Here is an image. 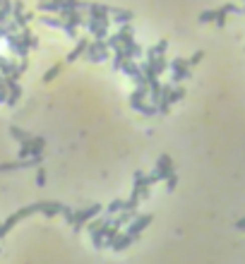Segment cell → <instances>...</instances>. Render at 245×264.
I'll return each instance as SVG.
<instances>
[{"label":"cell","mask_w":245,"mask_h":264,"mask_svg":"<svg viewBox=\"0 0 245 264\" xmlns=\"http://www.w3.org/2000/svg\"><path fill=\"white\" fill-rule=\"evenodd\" d=\"M235 228H238V231H245V216L235 221Z\"/></svg>","instance_id":"obj_33"},{"label":"cell","mask_w":245,"mask_h":264,"mask_svg":"<svg viewBox=\"0 0 245 264\" xmlns=\"http://www.w3.org/2000/svg\"><path fill=\"white\" fill-rule=\"evenodd\" d=\"M34 211H36V209H34V204H29V207H22V209H17L15 214H12V216H8V219L3 221V231H5V235H8V233H10L12 228L20 223V221H24L27 216H32Z\"/></svg>","instance_id":"obj_9"},{"label":"cell","mask_w":245,"mask_h":264,"mask_svg":"<svg viewBox=\"0 0 245 264\" xmlns=\"http://www.w3.org/2000/svg\"><path fill=\"white\" fill-rule=\"evenodd\" d=\"M36 10H39V15H58V12H60V5H58L56 0H41V3L36 5Z\"/></svg>","instance_id":"obj_19"},{"label":"cell","mask_w":245,"mask_h":264,"mask_svg":"<svg viewBox=\"0 0 245 264\" xmlns=\"http://www.w3.org/2000/svg\"><path fill=\"white\" fill-rule=\"evenodd\" d=\"M180 99H185V89L180 87V84H168V87L161 89V99L156 103V108L161 115H168V110L173 103H178Z\"/></svg>","instance_id":"obj_1"},{"label":"cell","mask_w":245,"mask_h":264,"mask_svg":"<svg viewBox=\"0 0 245 264\" xmlns=\"http://www.w3.org/2000/svg\"><path fill=\"white\" fill-rule=\"evenodd\" d=\"M125 209V199H113L111 204H108V207H106V216H115V214H120V211Z\"/></svg>","instance_id":"obj_24"},{"label":"cell","mask_w":245,"mask_h":264,"mask_svg":"<svg viewBox=\"0 0 245 264\" xmlns=\"http://www.w3.org/2000/svg\"><path fill=\"white\" fill-rule=\"evenodd\" d=\"M36 185L39 187L46 185V168L44 166H39V171H36Z\"/></svg>","instance_id":"obj_31"},{"label":"cell","mask_w":245,"mask_h":264,"mask_svg":"<svg viewBox=\"0 0 245 264\" xmlns=\"http://www.w3.org/2000/svg\"><path fill=\"white\" fill-rule=\"evenodd\" d=\"M133 242H135V240L130 238V235H128V233H120V235L115 238V242L111 245V250H113V252H122V250H128Z\"/></svg>","instance_id":"obj_20"},{"label":"cell","mask_w":245,"mask_h":264,"mask_svg":"<svg viewBox=\"0 0 245 264\" xmlns=\"http://www.w3.org/2000/svg\"><path fill=\"white\" fill-rule=\"evenodd\" d=\"M128 60H130V58L125 55L122 48H120V51H113V70H122V65H125Z\"/></svg>","instance_id":"obj_25"},{"label":"cell","mask_w":245,"mask_h":264,"mask_svg":"<svg viewBox=\"0 0 245 264\" xmlns=\"http://www.w3.org/2000/svg\"><path fill=\"white\" fill-rule=\"evenodd\" d=\"M84 8H87L89 20H108V12H111L108 5H101V3H87Z\"/></svg>","instance_id":"obj_12"},{"label":"cell","mask_w":245,"mask_h":264,"mask_svg":"<svg viewBox=\"0 0 245 264\" xmlns=\"http://www.w3.org/2000/svg\"><path fill=\"white\" fill-rule=\"evenodd\" d=\"M10 135H12V137H15V140H17L20 144H22V142H29V140L34 137V135H29L27 130H22V127H17V125H12V127H10Z\"/></svg>","instance_id":"obj_23"},{"label":"cell","mask_w":245,"mask_h":264,"mask_svg":"<svg viewBox=\"0 0 245 264\" xmlns=\"http://www.w3.org/2000/svg\"><path fill=\"white\" fill-rule=\"evenodd\" d=\"M5 84H8V106H17V101L22 99V87H20V82L5 79Z\"/></svg>","instance_id":"obj_16"},{"label":"cell","mask_w":245,"mask_h":264,"mask_svg":"<svg viewBox=\"0 0 245 264\" xmlns=\"http://www.w3.org/2000/svg\"><path fill=\"white\" fill-rule=\"evenodd\" d=\"M152 221H154V216H152V214H137V216H135V219L130 221L128 226H125V233H128L133 240H137V238L142 235V231H145Z\"/></svg>","instance_id":"obj_6"},{"label":"cell","mask_w":245,"mask_h":264,"mask_svg":"<svg viewBox=\"0 0 245 264\" xmlns=\"http://www.w3.org/2000/svg\"><path fill=\"white\" fill-rule=\"evenodd\" d=\"M166 48H168V39H161V41H156L152 48H147V60H154V58H161V55H166Z\"/></svg>","instance_id":"obj_17"},{"label":"cell","mask_w":245,"mask_h":264,"mask_svg":"<svg viewBox=\"0 0 245 264\" xmlns=\"http://www.w3.org/2000/svg\"><path fill=\"white\" fill-rule=\"evenodd\" d=\"M238 10H240V8L233 5V3H226L221 8H216V10H214V24H216V27H223V24H226V17H228L231 12H238Z\"/></svg>","instance_id":"obj_13"},{"label":"cell","mask_w":245,"mask_h":264,"mask_svg":"<svg viewBox=\"0 0 245 264\" xmlns=\"http://www.w3.org/2000/svg\"><path fill=\"white\" fill-rule=\"evenodd\" d=\"M39 22H44L51 29H63L65 27V20L60 15H39Z\"/></svg>","instance_id":"obj_18"},{"label":"cell","mask_w":245,"mask_h":264,"mask_svg":"<svg viewBox=\"0 0 245 264\" xmlns=\"http://www.w3.org/2000/svg\"><path fill=\"white\" fill-rule=\"evenodd\" d=\"M0 252H3V250H0Z\"/></svg>","instance_id":"obj_36"},{"label":"cell","mask_w":245,"mask_h":264,"mask_svg":"<svg viewBox=\"0 0 245 264\" xmlns=\"http://www.w3.org/2000/svg\"><path fill=\"white\" fill-rule=\"evenodd\" d=\"M82 8H84V3H79V0H63V5H60V12H58V15H60V17L65 20L67 12L82 10Z\"/></svg>","instance_id":"obj_21"},{"label":"cell","mask_w":245,"mask_h":264,"mask_svg":"<svg viewBox=\"0 0 245 264\" xmlns=\"http://www.w3.org/2000/svg\"><path fill=\"white\" fill-rule=\"evenodd\" d=\"M34 209L39 211V214H44L46 219H53V216H60V214H63L65 204H60V202H48V199H44V202H36V204H34Z\"/></svg>","instance_id":"obj_10"},{"label":"cell","mask_w":245,"mask_h":264,"mask_svg":"<svg viewBox=\"0 0 245 264\" xmlns=\"http://www.w3.org/2000/svg\"><path fill=\"white\" fill-rule=\"evenodd\" d=\"M133 17L135 15L130 10H120V8H111V12H108V20H113V22L120 24V27L122 24H130L133 22Z\"/></svg>","instance_id":"obj_14"},{"label":"cell","mask_w":245,"mask_h":264,"mask_svg":"<svg viewBox=\"0 0 245 264\" xmlns=\"http://www.w3.org/2000/svg\"><path fill=\"white\" fill-rule=\"evenodd\" d=\"M200 22L202 24H209V22H214V10H204L200 15Z\"/></svg>","instance_id":"obj_32"},{"label":"cell","mask_w":245,"mask_h":264,"mask_svg":"<svg viewBox=\"0 0 245 264\" xmlns=\"http://www.w3.org/2000/svg\"><path fill=\"white\" fill-rule=\"evenodd\" d=\"M176 168H173V159L168 154H161L159 156V161H156L154 166V171H152V176H147L149 178V183L152 185H156V183H161V180H166L168 173H173Z\"/></svg>","instance_id":"obj_3"},{"label":"cell","mask_w":245,"mask_h":264,"mask_svg":"<svg viewBox=\"0 0 245 264\" xmlns=\"http://www.w3.org/2000/svg\"><path fill=\"white\" fill-rule=\"evenodd\" d=\"M84 27L89 29V34L94 36V39H106V36H108L111 20H87V24H84Z\"/></svg>","instance_id":"obj_11"},{"label":"cell","mask_w":245,"mask_h":264,"mask_svg":"<svg viewBox=\"0 0 245 264\" xmlns=\"http://www.w3.org/2000/svg\"><path fill=\"white\" fill-rule=\"evenodd\" d=\"M101 211H103V207H101V204H91V207H84V209H77V211H75L72 228H75V231H79V228H82V226H87L91 219H96Z\"/></svg>","instance_id":"obj_5"},{"label":"cell","mask_w":245,"mask_h":264,"mask_svg":"<svg viewBox=\"0 0 245 264\" xmlns=\"http://www.w3.org/2000/svg\"><path fill=\"white\" fill-rule=\"evenodd\" d=\"M34 20V12H27L22 0H17V3H12V22L17 24L20 29H24L27 24Z\"/></svg>","instance_id":"obj_8"},{"label":"cell","mask_w":245,"mask_h":264,"mask_svg":"<svg viewBox=\"0 0 245 264\" xmlns=\"http://www.w3.org/2000/svg\"><path fill=\"white\" fill-rule=\"evenodd\" d=\"M149 190H152V183H149V178L142 173V171H135V183H133V195L130 197L135 199H147L149 197Z\"/></svg>","instance_id":"obj_7"},{"label":"cell","mask_w":245,"mask_h":264,"mask_svg":"<svg viewBox=\"0 0 245 264\" xmlns=\"http://www.w3.org/2000/svg\"><path fill=\"white\" fill-rule=\"evenodd\" d=\"M176 185H178V176H176V171H173V173L166 176V190H176Z\"/></svg>","instance_id":"obj_30"},{"label":"cell","mask_w":245,"mask_h":264,"mask_svg":"<svg viewBox=\"0 0 245 264\" xmlns=\"http://www.w3.org/2000/svg\"><path fill=\"white\" fill-rule=\"evenodd\" d=\"M168 70H171L173 84H180V82L190 79V75H192V67H188L185 58H173V60L168 63Z\"/></svg>","instance_id":"obj_4"},{"label":"cell","mask_w":245,"mask_h":264,"mask_svg":"<svg viewBox=\"0 0 245 264\" xmlns=\"http://www.w3.org/2000/svg\"><path fill=\"white\" fill-rule=\"evenodd\" d=\"M3 3H5V0H0V5H3Z\"/></svg>","instance_id":"obj_35"},{"label":"cell","mask_w":245,"mask_h":264,"mask_svg":"<svg viewBox=\"0 0 245 264\" xmlns=\"http://www.w3.org/2000/svg\"><path fill=\"white\" fill-rule=\"evenodd\" d=\"M32 149H34V154H44V149H46L44 137H36V135H34L32 137Z\"/></svg>","instance_id":"obj_27"},{"label":"cell","mask_w":245,"mask_h":264,"mask_svg":"<svg viewBox=\"0 0 245 264\" xmlns=\"http://www.w3.org/2000/svg\"><path fill=\"white\" fill-rule=\"evenodd\" d=\"M32 154H34V149H32V140H29V142H22V144H20L17 159H29Z\"/></svg>","instance_id":"obj_26"},{"label":"cell","mask_w":245,"mask_h":264,"mask_svg":"<svg viewBox=\"0 0 245 264\" xmlns=\"http://www.w3.org/2000/svg\"><path fill=\"white\" fill-rule=\"evenodd\" d=\"M202 58H204V53H202V51H197L195 55H190V58H185V63H188V67H195V65H197V63L202 60Z\"/></svg>","instance_id":"obj_29"},{"label":"cell","mask_w":245,"mask_h":264,"mask_svg":"<svg viewBox=\"0 0 245 264\" xmlns=\"http://www.w3.org/2000/svg\"><path fill=\"white\" fill-rule=\"evenodd\" d=\"M89 41H91L89 36H82V39H77V46H75V48L67 53V63H75L77 58H82V55H84V51H87V46H89Z\"/></svg>","instance_id":"obj_15"},{"label":"cell","mask_w":245,"mask_h":264,"mask_svg":"<svg viewBox=\"0 0 245 264\" xmlns=\"http://www.w3.org/2000/svg\"><path fill=\"white\" fill-rule=\"evenodd\" d=\"M60 72H63V65L58 63V65H53V67H51V70H48V72L44 75V82H46V84H48V82H53V79H56Z\"/></svg>","instance_id":"obj_28"},{"label":"cell","mask_w":245,"mask_h":264,"mask_svg":"<svg viewBox=\"0 0 245 264\" xmlns=\"http://www.w3.org/2000/svg\"><path fill=\"white\" fill-rule=\"evenodd\" d=\"M147 63H149V67L154 70V72L159 75V77H161V75H164V72L168 70V60H166V55H161V58H154V60H147Z\"/></svg>","instance_id":"obj_22"},{"label":"cell","mask_w":245,"mask_h":264,"mask_svg":"<svg viewBox=\"0 0 245 264\" xmlns=\"http://www.w3.org/2000/svg\"><path fill=\"white\" fill-rule=\"evenodd\" d=\"M56 3H58V5H63V0H56Z\"/></svg>","instance_id":"obj_34"},{"label":"cell","mask_w":245,"mask_h":264,"mask_svg":"<svg viewBox=\"0 0 245 264\" xmlns=\"http://www.w3.org/2000/svg\"><path fill=\"white\" fill-rule=\"evenodd\" d=\"M111 53H113V51L108 48L106 39H94V41H89V46H87L84 58H87L89 63H101V60H108Z\"/></svg>","instance_id":"obj_2"}]
</instances>
